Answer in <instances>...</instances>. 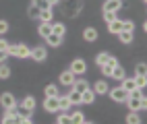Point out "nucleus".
Listing matches in <instances>:
<instances>
[{
    "label": "nucleus",
    "mask_w": 147,
    "mask_h": 124,
    "mask_svg": "<svg viewBox=\"0 0 147 124\" xmlns=\"http://www.w3.org/2000/svg\"><path fill=\"white\" fill-rule=\"evenodd\" d=\"M110 97H112L116 103H124V101H126V97H129V91H126L124 87H116V89H112V91H110Z\"/></svg>",
    "instance_id": "obj_1"
},
{
    "label": "nucleus",
    "mask_w": 147,
    "mask_h": 124,
    "mask_svg": "<svg viewBox=\"0 0 147 124\" xmlns=\"http://www.w3.org/2000/svg\"><path fill=\"white\" fill-rule=\"evenodd\" d=\"M29 56H31L33 60H37V62H44V60H46V56H48V52H46V48L37 46V48H33V50L29 52Z\"/></svg>",
    "instance_id": "obj_2"
},
{
    "label": "nucleus",
    "mask_w": 147,
    "mask_h": 124,
    "mask_svg": "<svg viewBox=\"0 0 147 124\" xmlns=\"http://www.w3.org/2000/svg\"><path fill=\"white\" fill-rule=\"evenodd\" d=\"M75 79H77V74H75L73 70H64V72H60V85L71 87V85L75 83Z\"/></svg>",
    "instance_id": "obj_3"
},
{
    "label": "nucleus",
    "mask_w": 147,
    "mask_h": 124,
    "mask_svg": "<svg viewBox=\"0 0 147 124\" xmlns=\"http://www.w3.org/2000/svg\"><path fill=\"white\" fill-rule=\"evenodd\" d=\"M44 110L46 112H58V110H60V108H58V95H56V97H46Z\"/></svg>",
    "instance_id": "obj_4"
},
{
    "label": "nucleus",
    "mask_w": 147,
    "mask_h": 124,
    "mask_svg": "<svg viewBox=\"0 0 147 124\" xmlns=\"http://www.w3.org/2000/svg\"><path fill=\"white\" fill-rule=\"evenodd\" d=\"M0 103H2V106H4L6 110L17 106V101H15V97H13L11 93H2V95H0Z\"/></svg>",
    "instance_id": "obj_5"
},
{
    "label": "nucleus",
    "mask_w": 147,
    "mask_h": 124,
    "mask_svg": "<svg viewBox=\"0 0 147 124\" xmlns=\"http://www.w3.org/2000/svg\"><path fill=\"white\" fill-rule=\"evenodd\" d=\"M85 68H87V64H85V60H81V58H77V60L71 64V70H73L75 74H83Z\"/></svg>",
    "instance_id": "obj_6"
},
{
    "label": "nucleus",
    "mask_w": 147,
    "mask_h": 124,
    "mask_svg": "<svg viewBox=\"0 0 147 124\" xmlns=\"http://www.w3.org/2000/svg\"><path fill=\"white\" fill-rule=\"evenodd\" d=\"M46 42L50 44L52 48H58V46L62 44V35H58V33H54V31H52L50 35H46Z\"/></svg>",
    "instance_id": "obj_7"
},
{
    "label": "nucleus",
    "mask_w": 147,
    "mask_h": 124,
    "mask_svg": "<svg viewBox=\"0 0 147 124\" xmlns=\"http://www.w3.org/2000/svg\"><path fill=\"white\" fill-rule=\"evenodd\" d=\"M93 99H95V91L91 87L81 93V103H93Z\"/></svg>",
    "instance_id": "obj_8"
},
{
    "label": "nucleus",
    "mask_w": 147,
    "mask_h": 124,
    "mask_svg": "<svg viewBox=\"0 0 147 124\" xmlns=\"http://www.w3.org/2000/svg\"><path fill=\"white\" fill-rule=\"evenodd\" d=\"M110 77H112V79H116V81H122V79L126 77V72H124V68H122L120 64H116L114 68H112V72H110Z\"/></svg>",
    "instance_id": "obj_9"
},
{
    "label": "nucleus",
    "mask_w": 147,
    "mask_h": 124,
    "mask_svg": "<svg viewBox=\"0 0 147 124\" xmlns=\"http://www.w3.org/2000/svg\"><path fill=\"white\" fill-rule=\"evenodd\" d=\"M120 6H122V0H106L104 11H112V13H116Z\"/></svg>",
    "instance_id": "obj_10"
},
{
    "label": "nucleus",
    "mask_w": 147,
    "mask_h": 124,
    "mask_svg": "<svg viewBox=\"0 0 147 124\" xmlns=\"http://www.w3.org/2000/svg\"><path fill=\"white\" fill-rule=\"evenodd\" d=\"M79 11H81V2H79V0H75L73 4H68V6H64V13H66L68 17H73V15H77Z\"/></svg>",
    "instance_id": "obj_11"
},
{
    "label": "nucleus",
    "mask_w": 147,
    "mask_h": 124,
    "mask_svg": "<svg viewBox=\"0 0 147 124\" xmlns=\"http://www.w3.org/2000/svg\"><path fill=\"white\" fill-rule=\"evenodd\" d=\"M108 31L118 35V33L122 31V21H118V19H114V21H110V23H108Z\"/></svg>",
    "instance_id": "obj_12"
},
{
    "label": "nucleus",
    "mask_w": 147,
    "mask_h": 124,
    "mask_svg": "<svg viewBox=\"0 0 147 124\" xmlns=\"http://www.w3.org/2000/svg\"><path fill=\"white\" fill-rule=\"evenodd\" d=\"M93 91H95V95H106L108 93V83L106 81H97L95 87H93Z\"/></svg>",
    "instance_id": "obj_13"
},
{
    "label": "nucleus",
    "mask_w": 147,
    "mask_h": 124,
    "mask_svg": "<svg viewBox=\"0 0 147 124\" xmlns=\"http://www.w3.org/2000/svg\"><path fill=\"white\" fill-rule=\"evenodd\" d=\"M71 87H73V89H77L79 93H83L85 89H89V83H87V81H83V79H79V81L75 79V83L71 85Z\"/></svg>",
    "instance_id": "obj_14"
},
{
    "label": "nucleus",
    "mask_w": 147,
    "mask_h": 124,
    "mask_svg": "<svg viewBox=\"0 0 147 124\" xmlns=\"http://www.w3.org/2000/svg\"><path fill=\"white\" fill-rule=\"evenodd\" d=\"M4 124H11V122H17V112H15V108H8L6 110V114H4V120H2Z\"/></svg>",
    "instance_id": "obj_15"
},
{
    "label": "nucleus",
    "mask_w": 147,
    "mask_h": 124,
    "mask_svg": "<svg viewBox=\"0 0 147 124\" xmlns=\"http://www.w3.org/2000/svg\"><path fill=\"white\" fill-rule=\"evenodd\" d=\"M37 19H40V21H44V23H50V21H52V8H42Z\"/></svg>",
    "instance_id": "obj_16"
},
{
    "label": "nucleus",
    "mask_w": 147,
    "mask_h": 124,
    "mask_svg": "<svg viewBox=\"0 0 147 124\" xmlns=\"http://www.w3.org/2000/svg\"><path fill=\"white\" fill-rule=\"evenodd\" d=\"M122 81H124V83L120 85V87H124L129 93H131V91H135V89H139V87H137V83H135V79H126V77H124Z\"/></svg>",
    "instance_id": "obj_17"
},
{
    "label": "nucleus",
    "mask_w": 147,
    "mask_h": 124,
    "mask_svg": "<svg viewBox=\"0 0 147 124\" xmlns=\"http://www.w3.org/2000/svg\"><path fill=\"white\" fill-rule=\"evenodd\" d=\"M29 52H31V50H29V48L27 46H17V52H15V56H17V58H27V56H29Z\"/></svg>",
    "instance_id": "obj_18"
},
{
    "label": "nucleus",
    "mask_w": 147,
    "mask_h": 124,
    "mask_svg": "<svg viewBox=\"0 0 147 124\" xmlns=\"http://www.w3.org/2000/svg\"><path fill=\"white\" fill-rule=\"evenodd\" d=\"M83 37H85V42H95V40H97V31L89 27V29H85Z\"/></svg>",
    "instance_id": "obj_19"
},
{
    "label": "nucleus",
    "mask_w": 147,
    "mask_h": 124,
    "mask_svg": "<svg viewBox=\"0 0 147 124\" xmlns=\"http://www.w3.org/2000/svg\"><path fill=\"white\" fill-rule=\"evenodd\" d=\"M71 106H73V103H71V99H68L66 95H64V97H60V95H58V108H60V110H68Z\"/></svg>",
    "instance_id": "obj_20"
},
{
    "label": "nucleus",
    "mask_w": 147,
    "mask_h": 124,
    "mask_svg": "<svg viewBox=\"0 0 147 124\" xmlns=\"http://www.w3.org/2000/svg\"><path fill=\"white\" fill-rule=\"evenodd\" d=\"M50 33H52V23H44V21H42V25H40V35L46 37V35H50Z\"/></svg>",
    "instance_id": "obj_21"
},
{
    "label": "nucleus",
    "mask_w": 147,
    "mask_h": 124,
    "mask_svg": "<svg viewBox=\"0 0 147 124\" xmlns=\"http://www.w3.org/2000/svg\"><path fill=\"white\" fill-rule=\"evenodd\" d=\"M118 37H120L122 44H131V42H133V31H124V29H122V31L118 33Z\"/></svg>",
    "instance_id": "obj_22"
},
{
    "label": "nucleus",
    "mask_w": 147,
    "mask_h": 124,
    "mask_svg": "<svg viewBox=\"0 0 147 124\" xmlns=\"http://www.w3.org/2000/svg\"><path fill=\"white\" fill-rule=\"evenodd\" d=\"M66 97H68V99H71V103H81V93H79V91H77V89H73L71 93H68V95H66Z\"/></svg>",
    "instance_id": "obj_23"
},
{
    "label": "nucleus",
    "mask_w": 147,
    "mask_h": 124,
    "mask_svg": "<svg viewBox=\"0 0 147 124\" xmlns=\"http://www.w3.org/2000/svg\"><path fill=\"white\" fill-rule=\"evenodd\" d=\"M56 95H60L58 93V87L56 85H48L46 87V97H56Z\"/></svg>",
    "instance_id": "obj_24"
},
{
    "label": "nucleus",
    "mask_w": 147,
    "mask_h": 124,
    "mask_svg": "<svg viewBox=\"0 0 147 124\" xmlns=\"http://www.w3.org/2000/svg\"><path fill=\"white\" fill-rule=\"evenodd\" d=\"M71 122H75V124H81V122H85V116L81 112H73L71 114Z\"/></svg>",
    "instance_id": "obj_25"
},
{
    "label": "nucleus",
    "mask_w": 147,
    "mask_h": 124,
    "mask_svg": "<svg viewBox=\"0 0 147 124\" xmlns=\"http://www.w3.org/2000/svg\"><path fill=\"white\" fill-rule=\"evenodd\" d=\"M108 58H110V54H108V52H102V54H97V58H95V62L100 64V66H104V64L108 62Z\"/></svg>",
    "instance_id": "obj_26"
},
{
    "label": "nucleus",
    "mask_w": 147,
    "mask_h": 124,
    "mask_svg": "<svg viewBox=\"0 0 147 124\" xmlns=\"http://www.w3.org/2000/svg\"><path fill=\"white\" fill-rule=\"evenodd\" d=\"M126 122H129V124H139L141 118H139V114H137V112H131L129 116H126Z\"/></svg>",
    "instance_id": "obj_27"
},
{
    "label": "nucleus",
    "mask_w": 147,
    "mask_h": 124,
    "mask_svg": "<svg viewBox=\"0 0 147 124\" xmlns=\"http://www.w3.org/2000/svg\"><path fill=\"white\" fill-rule=\"evenodd\" d=\"M23 106H25L27 110H33V108H35V99L31 97V95H27V97L23 99Z\"/></svg>",
    "instance_id": "obj_28"
},
{
    "label": "nucleus",
    "mask_w": 147,
    "mask_h": 124,
    "mask_svg": "<svg viewBox=\"0 0 147 124\" xmlns=\"http://www.w3.org/2000/svg\"><path fill=\"white\" fill-rule=\"evenodd\" d=\"M31 4H35L37 8H40V11H42V8H52V4H50V2H46V0H31Z\"/></svg>",
    "instance_id": "obj_29"
},
{
    "label": "nucleus",
    "mask_w": 147,
    "mask_h": 124,
    "mask_svg": "<svg viewBox=\"0 0 147 124\" xmlns=\"http://www.w3.org/2000/svg\"><path fill=\"white\" fill-rule=\"evenodd\" d=\"M52 31H54V33H58V35H64L66 27H64L62 23H54V25H52Z\"/></svg>",
    "instance_id": "obj_30"
},
{
    "label": "nucleus",
    "mask_w": 147,
    "mask_h": 124,
    "mask_svg": "<svg viewBox=\"0 0 147 124\" xmlns=\"http://www.w3.org/2000/svg\"><path fill=\"white\" fill-rule=\"evenodd\" d=\"M27 15L31 19H37V17H40V8H37L35 4H31V6H29V11H27Z\"/></svg>",
    "instance_id": "obj_31"
},
{
    "label": "nucleus",
    "mask_w": 147,
    "mask_h": 124,
    "mask_svg": "<svg viewBox=\"0 0 147 124\" xmlns=\"http://www.w3.org/2000/svg\"><path fill=\"white\" fill-rule=\"evenodd\" d=\"M135 83H137V87H145V85H147V79H145V74H137V77H135Z\"/></svg>",
    "instance_id": "obj_32"
},
{
    "label": "nucleus",
    "mask_w": 147,
    "mask_h": 124,
    "mask_svg": "<svg viewBox=\"0 0 147 124\" xmlns=\"http://www.w3.org/2000/svg\"><path fill=\"white\" fill-rule=\"evenodd\" d=\"M8 77H11V68L4 66V64H0V79H8Z\"/></svg>",
    "instance_id": "obj_33"
},
{
    "label": "nucleus",
    "mask_w": 147,
    "mask_h": 124,
    "mask_svg": "<svg viewBox=\"0 0 147 124\" xmlns=\"http://www.w3.org/2000/svg\"><path fill=\"white\" fill-rule=\"evenodd\" d=\"M17 114H19L21 118H31V110H27L25 106H21V110H19Z\"/></svg>",
    "instance_id": "obj_34"
},
{
    "label": "nucleus",
    "mask_w": 147,
    "mask_h": 124,
    "mask_svg": "<svg viewBox=\"0 0 147 124\" xmlns=\"http://www.w3.org/2000/svg\"><path fill=\"white\" fill-rule=\"evenodd\" d=\"M56 122L58 124H68V122H71V116H68V114H60V116L56 118Z\"/></svg>",
    "instance_id": "obj_35"
},
{
    "label": "nucleus",
    "mask_w": 147,
    "mask_h": 124,
    "mask_svg": "<svg viewBox=\"0 0 147 124\" xmlns=\"http://www.w3.org/2000/svg\"><path fill=\"white\" fill-rule=\"evenodd\" d=\"M104 19L110 23V21H114V19H116V13H112V11H104Z\"/></svg>",
    "instance_id": "obj_36"
},
{
    "label": "nucleus",
    "mask_w": 147,
    "mask_h": 124,
    "mask_svg": "<svg viewBox=\"0 0 147 124\" xmlns=\"http://www.w3.org/2000/svg\"><path fill=\"white\" fill-rule=\"evenodd\" d=\"M133 27H135L133 21H122V29L124 31H133Z\"/></svg>",
    "instance_id": "obj_37"
},
{
    "label": "nucleus",
    "mask_w": 147,
    "mask_h": 124,
    "mask_svg": "<svg viewBox=\"0 0 147 124\" xmlns=\"http://www.w3.org/2000/svg\"><path fill=\"white\" fill-rule=\"evenodd\" d=\"M135 72H137V74H145V72H147V66H145V64H137Z\"/></svg>",
    "instance_id": "obj_38"
},
{
    "label": "nucleus",
    "mask_w": 147,
    "mask_h": 124,
    "mask_svg": "<svg viewBox=\"0 0 147 124\" xmlns=\"http://www.w3.org/2000/svg\"><path fill=\"white\" fill-rule=\"evenodd\" d=\"M6 31H8V23L6 21H0V35L6 33Z\"/></svg>",
    "instance_id": "obj_39"
},
{
    "label": "nucleus",
    "mask_w": 147,
    "mask_h": 124,
    "mask_svg": "<svg viewBox=\"0 0 147 124\" xmlns=\"http://www.w3.org/2000/svg\"><path fill=\"white\" fill-rule=\"evenodd\" d=\"M6 58H8V52L6 50H0V62H4Z\"/></svg>",
    "instance_id": "obj_40"
},
{
    "label": "nucleus",
    "mask_w": 147,
    "mask_h": 124,
    "mask_svg": "<svg viewBox=\"0 0 147 124\" xmlns=\"http://www.w3.org/2000/svg\"><path fill=\"white\" fill-rule=\"evenodd\" d=\"M0 50H8V42L6 40H0Z\"/></svg>",
    "instance_id": "obj_41"
},
{
    "label": "nucleus",
    "mask_w": 147,
    "mask_h": 124,
    "mask_svg": "<svg viewBox=\"0 0 147 124\" xmlns=\"http://www.w3.org/2000/svg\"><path fill=\"white\" fill-rule=\"evenodd\" d=\"M46 2H50V4L54 6V4H58V0H46Z\"/></svg>",
    "instance_id": "obj_42"
}]
</instances>
